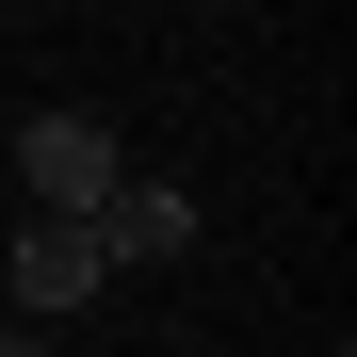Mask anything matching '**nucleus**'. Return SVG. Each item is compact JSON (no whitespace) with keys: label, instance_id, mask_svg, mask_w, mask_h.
Returning <instances> with one entry per match:
<instances>
[{"label":"nucleus","instance_id":"nucleus-1","mask_svg":"<svg viewBox=\"0 0 357 357\" xmlns=\"http://www.w3.org/2000/svg\"><path fill=\"white\" fill-rule=\"evenodd\" d=\"M17 178H33V227H98L130 195V146H114V114H17Z\"/></svg>","mask_w":357,"mask_h":357},{"label":"nucleus","instance_id":"nucleus-2","mask_svg":"<svg viewBox=\"0 0 357 357\" xmlns=\"http://www.w3.org/2000/svg\"><path fill=\"white\" fill-rule=\"evenodd\" d=\"M98 227H17V260H0V325H33L49 341V309H98Z\"/></svg>","mask_w":357,"mask_h":357},{"label":"nucleus","instance_id":"nucleus-3","mask_svg":"<svg viewBox=\"0 0 357 357\" xmlns=\"http://www.w3.org/2000/svg\"><path fill=\"white\" fill-rule=\"evenodd\" d=\"M178 244H195V195H178V178H130V195L98 211V260L114 276H130V260H178Z\"/></svg>","mask_w":357,"mask_h":357},{"label":"nucleus","instance_id":"nucleus-4","mask_svg":"<svg viewBox=\"0 0 357 357\" xmlns=\"http://www.w3.org/2000/svg\"><path fill=\"white\" fill-rule=\"evenodd\" d=\"M0 357H49V341H33V325H0Z\"/></svg>","mask_w":357,"mask_h":357}]
</instances>
